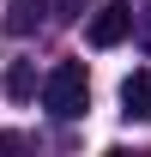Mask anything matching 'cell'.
Segmentation results:
<instances>
[{
  "mask_svg": "<svg viewBox=\"0 0 151 157\" xmlns=\"http://www.w3.org/2000/svg\"><path fill=\"white\" fill-rule=\"evenodd\" d=\"M85 12H97V0H55V18H85Z\"/></svg>",
  "mask_w": 151,
  "mask_h": 157,
  "instance_id": "8992f818",
  "label": "cell"
},
{
  "mask_svg": "<svg viewBox=\"0 0 151 157\" xmlns=\"http://www.w3.org/2000/svg\"><path fill=\"white\" fill-rule=\"evenodd\" d=\"M6 97L12 103L37 97V67H30V60H12V67H6Z\"/></svg>",
  "mask_w": 151,
  "mask_h": 157,
  "instance_id": "5b68a950",
  "label": "cell"
},
{
  "mask_svg": "<svg viewBox=\"0 0 151 157\" xmlns=\"http://www.w3.org/2000/svg\"><path fill=\"white\" fill-rule=\"evenodd\" d=\"M48 12H55V0H6V30L12 36H30Z\"/></svg>",
  "mask_w": 151,
  "mask_h": 157,
  "instance_id": "277c9868",
  "label": "cell"
},
{
  "mask_svg": "<svg viewBox=\"0 0 151 157\" xmlns=\"http://www.w3.org/2000/svg\"><path fill=\"white\" fill-rule=\"evenodd\" d=\"M133 24H139V12H133L127 0H109V6H97V12H91L85 36H91V48H115V42L133 36Z\"/></svg>",
  "mask_w": 151,
  "mask_h": 157,
  "instance_id": "7a4b0ae2",
  "label": "cell"
},
{
  "mask_svg": "<svg viewBox=\"0 0 151 157\" xmlns=\"http://www.w3.org/2000/svg\"><path fill=\"white\" fill-rule=\"evenodd\" d=\"M133 36H139V48L151 55V6H139V24H133Z\"/></svg>",
  "mask_w": 151,
  "mask_h": 157,
  "instance_id": "52a82bcc",
  "label": "cell"
},
{
  "mask_svg": "<svg viewBox=\"0 0 151 157\" xmlns=\"http://www.w3.org/2000/svg\"><path fill=\"white\" fill-rule=\"evenodd\" d=\"M6 151H24V139L18 133H0V157H6Z\"/></svg>",
  "mask_w": 151,
  "mask_h": 157,
  "instance_id": "ba28073f",
  "label": "cell"
},
{
  "mask_svg": "<svg viewBox=\"0 0 151 157\" xmlns=\"http://www.w3.org/2000/svg\"><path fill=\"white\" fill-rule=\"evenodd\" d=\"M121 115L127 121H151V67L121 78Z\"/></svg>",
  "mask_w": 151,
  "mask_h": 157,
  "instance_id": "3957f363",
  "label": "cell"
},
{
  "mask_svg": "<svg viewBox=\"0 0 151 157\" xmlns=\"http://www.w3.org/2000/svg\"><path fill=\"white\" fill-rule=\"evenodd\" d=\"M42 103H48L55 121H79L85 103H91V78H85V67H79V60H60L55 73L42 78Z\"/></svg>",
  "mask_w": 151,
  "mask_h": 157,
  "instance_id": "6da1fadb",
  "label": "cell"
}]
</instances>
